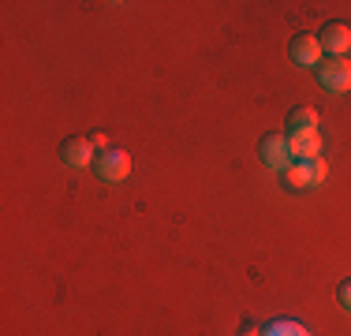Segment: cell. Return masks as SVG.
<instances>
[{
	"label": "cell",
	"mask_w": 351,
	"mask_h": 336,
	"mask_svg": "<svg viewBox=\"0 0 351 336\" xmlns=\"http://www.w3.org/2000/svg\"><path fill=\"white\" fill-rule=\"evenodd\" d=\"M314 71H317L322 90H329V94H348L351 90V60L348 56H325Z\"/></svg>",
	"instance_id": "obj_1"
},
{
	"label": "cell",
	"mask_w": 351,
	"mask_h": 336,
	"mask_svg": "<svg viewBox=\"0 0 351 336\" xmlns=\"http://www.w3.org/2000/svg\"><path fill=\"white\" fill-rule=\"evenodd\" d=\"M94 172H97V180H101V183L128 180V176H131V154H128V149H120V146L105 149V154H97Z\"/></svg>",
	"instance_id": "obj_2"
},
{
	"label": "cell",
	"mask_w": 351,
	"mask_h": 336,
	"mask_svg": "<svg viewBox=\"0 0 351 336\" xmlns=\"http://www.w3.org/2000/svg\"><path fill=\"white\" fill-rule=\"evenodd\" d=\"M288 56H291V64H299V67H317V64L325 60L317 34H306V30L291 34V41H288Z\"/></svg>",
	"instance_id": "obj_3"
},
{
	"label": "cell",
	"mask_w": 351,
	"mask_h": 336,
	"mask_svg": "<svg viewBox=\"0 0 351 336\" xmlns=\"http://www.w3.org/2000/svg\"><path fill=\"white\" fill-rule=\"evenodd\" d=\"M258 157H262V165L277 168V172H284V168L291 165V154H288V134L284 131H269L258 139Z\"/></svg>",
	"instance_id": "obj_4"
},
{
	"label": "cell",
	"mask_w": 351,
	"mask_h": 336,
	"mask_svg": "<svg viewBox=\"0 0 351 336\" xmlns=\"http://www.w3.org/2000/svg\"><path fill=\"white\" fill-rule=\"evenodd\" d=\"M60 161L68 168H94L97 161V149L86 134H71V139L60 142Z\"/></svg>",
	"instance_id": "obj_5"
},
{
	"label": "cell",
	"mask_w": 351,
	"mask_h": 336,
	"mask_svg": "<svg viewBox=\"0 0 351 336\" xmlns=\"http://www.w3.org/2000/svg\"><path fill=\"white\" fill-rule=\"evenodd\" d=\"M317 41H322V53L348 56V49H351V27H348V23H322Z\"/></svg>",
	"instance_id": "obj_6"
},
{
	"label": "cell",
	"mask_w": 351,
	"mask_h": 336,
	"mask_svg": "<svg viewBox=\"0 0 351 336\" xmlns=\"http://www.w3.org/2000/svg\"><path fill=\"white\" fill-rule=\"evenodd\" d=\"M314 131H317V112L311 105H295L284 116V134L288 139H303V134H314Z\"/></svg>",
	"instance_id": "obj_7"
},
{
	"label": "cell",
	"mask_w": 351,
	"mask_h": 336,
	"mask_svg": "<svg viewBox=\"0 0 351 336\" xmlns=\"http://www.w3.org/2000/svg\"><path fill=\"white\" fill-rule=\"evenodd\" d=\"M288 154L291 161H314L322 157V134H303V139H288Z\"/></svg>",
	"instance_id": "obj_8"
},
{
	"label": "cell",
	"mask_w": 351,
	"mask_h": 336,
	"mask_svg": "<svg viewBox=\"0 0 351 336\" xmlns=\"http://www.w3.org/2000/svg\"><path fill=\"white\" fill-rule=\"evenodd\" d=\"M284 183H288L291 191H314V180H311V165L306 161H291L288 168H284Z\"/></svg>",
	"instance_id": "obj_9"
},
{
	"label": "cell",
	"mask_w": 351,
	"mask_h": 336,
	"mask_svg": "<svg viewBox=\"0 0 351 336\" xmlns=\"http://www.w3.org/2000/svg\"><path fill=\"white\" fill-rule=\"evenodd\" d=\"M265 336H311V329L299 322H291V317H277V322L265 325Z\"/></svg>",
	"instance_id": "obj_10"
},
{
	"label": "cell",
	"mask_w": 351,
	"mask_h": 336,
	"mask_svg": "<svg viewBox=\"0 0 351 336\" xmlns=\"http://www.w3.org/2000/svg\"><path fill=\"white\" fill-rule=\"evenodd\" d=\"M306 165H311V180H314V187H322L325 176H329V161H325V157H314V161H306Z\"/></svg>",
	"instance_id": "obj_11"
},
{
	"label": "cell",
	"mask_w": 351,
	"mask_h": 336,
	"mask_svg": "<svg viewBox=\"0 0 351 336\" xmlns=\"http://www.w3.org/2000/svg\"><path fill=\"white\" fill-rule=\"evenodd\" d=\"M337 302L351 314V280H340V284H337Z\"/></svg>",
	"instance_id": "obj_12"
},
{
	"label": "cell",
	"mask_w": 351,
	"mask_h": 336,
	"mask_svg": "<svg viewBox=\"0 0 351 336\" xmlns=\"http://www.w3.org/2000/svg\"><path fill=\"white\" fill-rule=\"evenodd\" d=\"M239 336H265V329H262V325H254V322H243Z\"/></svg>",
	"instance_id": "obj_13"
}]
</instances>
